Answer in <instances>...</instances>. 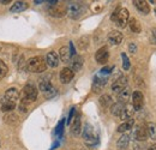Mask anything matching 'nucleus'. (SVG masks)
<instances>
[{
  "label": "nucleus",
  "mask_w": 156,
  "mask_h": 150,
  "mask_svg": "<svg viewBox=\"0 0 156 150\" xmlns=\"http://www.w3.org/2000/svg\"><path fill=\"white\" fill-rule=\"evenodd\" d=\"M37 89H36V87L34 85V84H31V83H28L24 88H23V90H22V96H20V103H23V105H29V103H31V102H34V101H36V98H37Z\"/></svg>",
  "instance_id": "obj_1"
},
{
  "label": "nucleus",
  "mask_w": 156,
  "mask_h": 150,
  "mask_svg": "<svg viewBox=\"0 0 156 150\" xmlns=\"http://www.w3.org/2000/svg\"><path fill=\"white\" fill-rule=\"evenodd\" d=\"M27 69L33 73H42L47 69L46 60L42 56H33L27 62Z\"/></svg>",
  "instance_id": "obj_2"
},
{
  "label": "nucleus",
  "mask_w": 156,
  "mask_h": 150,
  "mask_svg": "<svg viewBox=\"0 0 156 150\" xmlns=\"http://www.w3.org/2000/svg\"><path fill=\"white\" fill-rule=\"evenodd\" d=\"M111 19L113 22H115V24H117L118 27L125 28L127 25V23H129L130 13H129L127 9H125V7H118V9H115V11L112 13Z\"/></svg>",
  "instance_id": "obj_3"
},
{
  "label": "nucleus",
  "mask_w": 156,
  "mask_h": 150,
  "mask_svg": "<svg viewBox=\"0 0 156 150\" xmlns=\"http://www.w3.org/2000/svg\"><path fill=\"white\" fill-rule=\"evenodd\" d=\"M82 136H83V139L87 145L89 147H95L98 143V133L94 130V126L90 125L89 123L85 124V126L83 127V132H82Z\"/></svg>",
  "instance_id": "obj_4"
},
{
  "label": "nucleus",
  "mask_w": 156,
  "mask_h": 150,
  "mask_svg": "<svg viewBox=\"0 0 156 150\" xmlns=\"http://www.w3.org/2000/svg\"><path fill=\"white\" fill-rule=\"evenodd\" d=\"M66 11H67V15L70 18L78 19L85 13L87 7L80 2H70L66 6Z\"/></svg>",
  "instance_id": "obj_5"
},
{
  "label": "nucleus",
  "mask_w": 156,
  "mask_h": 150,
  "mask_svg": "<svg viewBox=\"0 0 156 150\" xmlns=\"http://www.w3.org/2000/svg\"><path fill=\"white\" fill-rule=\"evenodd\" d=\"M131 100H132V108L135 111H140L144 106V95L140 93L139 90L133 91L131 95Z\"/></svg>",
  "instance_id": "obj_6"
},
{
  "label": "nucleus",
  "mask_w": 156,
  "mask_h": 150,
  "mask_svg": "<svg viewBox=\"0 0 156 150\" xmlns=\"http://www.w3.org/2000/svg\"><path fill=\"white\" fill-rule=\"evenodd\" d=\"M20 100V91L16 88H10L9 90H6V93L2 96L1 102H11V103H16Z\"/></svg>",
  "instance_id": "obj_7"
},
{
  "label": "nucleus",
  "mask_w": 156,
  "mask_h": 150,
  "mask_svg": "<svg viewBox=\"0 0 156 150\" xmlns=\"http://www.w3.org/2000/svg\"><path fill=\"white\" fill-rule=\"evenodd\" d=\"M126 87H127V78L124 77V76H119L112 83V91L115 93V94H119Z\"/></svg>",
  "instance_id": "obj_8"
},
{
  "label": "nucleus",
  "mask_w": 156,
  "mask_h": 150,
  "mask_svg": "<svg viewBox=\"0 0 156 150\" xmlns=\"http://www.w3.org/2000/svg\"><path fill=\"white\" fill-rule=\"evenodd\" d=\"M95 59L98 61V64L100 65H105L107 64L108 59H109V51H108V47L107 46H103L98 49L95 54Z\"/></svg>",
  "instance_id": "obj_9"
},
{
  "label": "nucleus",
  "mask_w": 156,
  "mask_h": 150,
  "mask_svg": "<svg viewBox=\"0 0 156 150\" xmlns=\"http://www.w3.org/2000/svg\"><path fill=\"white\" fill-rule=\"evenodd\" d=\"M48 11H49V15H51V16L57 17V18H61V17H64V16L67 13L66 6H64V5L59 4V2L55 4V5H53V6H51V7L48 9Z\"/></svg>",
  "instance_id": "obj_10"
},
{
  "label": "nucleus",
  "mask_w": 156,
  "mask_h": 150,
  "mask_svg": "<svg viewBox=\"0 0 156 150\" xmlns=\"http://www.w3.org/2000/svg\"><path fill=\"white\" fill-rule=\"evenodd\" d=\"M107 79H108V77L101 76L100 73L98 76H95L94 77V82H93V91L94 93H100L102 90V88L106 85Z\"/></svg>",
  "instance_id": "obj_11"
},
{
  "label": "nucleus",
  "mask_w": 156,
  "mask_h": 150,
  "mask_svg": "<svg viewBox=\"0 0 156 150\" xmlns=\"http://www.w3.org/2000/svg\"><path fill=\"white\" fill-rule=\"evenodd\" d=\"M73 76H75V72L70 69V67H64L61 71H60V82L62 83V84H67V83H70L72 79H73Z\"/></svg>",
  "instance_id": "obj_12"
},
{
  "label": "nucleus",
  "mask_w": 156,
  "mask_h": 150,
  "mask_svg": "<svg viewBox=\"0 0 156 150\" xmlns=\"http://www.w3.org/2000/svg\"><path fill=\"white\" fill-rule=\"evenodd\" d=\"M107 40H108L109 45H112V46H118V45H120V43L122 42L124 36H122V34H121L120 31L113 30V31H111V33L108 34Z\"/></svg>",
  "instance_id": "obj_13"
},
{
  "label": "nucleus",
  "mask_w": 156,
  "mask_h": 150,
  "mask_svg": "<svg viewBox=\"0 0 156 150\" xmlns=\"http://www.w3.org/2000/svg\"><path fill=\"white\" fill-rule=\"evenodd\" d=\"M133 138L139 141V142H144L147 141L148 138V132H147V127L139 125L135 127V131H133Z\"/></svg>",
  "instance_id": "obj_14"
},
{
  "label": "nucleus",
  "mask_w": 156,
  "mask_h": 150,
  "mask_svg": "<svg viewBox=\"0 0 156 150\" xmlns=\"http://www.w3.org/2000/svg\"><path fill=\"white\" fill-rule=\"evenodd\" d=\"M132 2L142 15H148L150 12V7H149L148 1H145V0H133Z\"/></svg>",
  "instance_id": "obj_15"
},
{
  "label": "nucleus",
  "mask_w": 156,
  "mask_h": 150,
  "mask_svg": "<svg viewBox=\"0 0 156 150\" xmlns=\"http://www.w3.org/2000/svg\"><path fill=\"white\" fill-rule=\"evenodd\" d=\"M71 70L73 71V72H78V71H80V69H82V66H83V64H84V59H83V56L82 55H76L72 56L71 58Z\"/></svg>",
  "instance_id": "obj_16"
},
{
  "label": "nucleus",
  "mask_w": 156,
  "mask_h": 150,
  "mask_svg": "<svg viewBox=\"0 0 156 150\" xmlns=\"http://www.w3.org/2000/svg\"><path fill=\"white\" fill-rule=\"evenodd\" d=\"M44 60H46V64H47L48 66H51V67H57L59 65V61H60L59 55L55 52H49V53H47Z\"/></svg>",
  "instance_id": "obj_17"
},
{
  "label": "nucleus",
  "mask_w": 156,
  "mask_h": 150,
  "mask_svg": "<svg viewBox=\"0 0 156 150\" xmlns=\"http://www.w3.org/2000/svg\"><path fill=\"white\" fill-rule=\"evenodd\" d=\"M131 89L129 88V87H126L125 89H122L119 94H118V102H120V103H122V105H126L127 102H129V100L131 98Z\"/></svg>",
  "instance_id": "obj_18"
},
{
  "label": "nucleus",
  "mask_w": 156,
  "mask_h": 150,
  "mask_svg": "<svg viewBox=\"0 0 156 150\" xmlns=\"http://www.w3.org/2000/svg\"><path fill=\"white\" fill-rule=\"evenodd\" d=\"M80 132H82V123H80V115L77 114L76 116H75V120H73V123L71 124V133L73 134V136H79L80 134Z\"/></svg>",
  "instance_id": "obj_19"
},
{
  "label": "nucleus",
  "mask_w": 156,
  "mask_h": 150,
  "mask_svg": "<svg viewBox=\"0 0 156 150\" xmlns=\"http://www.w3.org/2000/svg\"><path fill=\"white\" fill-rule=\"evenodd\" d=\"M71 58H72V55H71V53H70V48H69V47L64 46V47L60 48V51H59V59H60L62 62H70Z\"/></svg>",
  "instance_id": "obj_20"
},
{
  "label": "nucleus",
  "mask_w": 156,
  "mask_h": 150,
  "mask_svg": "<svg viewBox=\"0 0 156 150\" xmlns=\"http://www.w3.org/2000/svg\"><path fill=\"white\" fill-rule=\"evenodd\" d=\"M27 9H28V4H27V2H24V1H16V2L11 6L10 12H12V13H18V12H23V11L27 10Z\"/></svg>",
  "instance_id": "obj_21"
},
{
  "label": "nucleus",
  "mask_w": 156,
  "mask_h": 150,
  "mask_svg": "<svg viewBox=\"0 0 156 150\" xmlns=\"http://www.w3.org/2000/svg\"><path fill=\"white\" fill-rule=\"evenodd\" d=\"M133 125H135V120H133V119L126 120V121H124L121 125L118 126L117 131L120 132V133H125V132L130 131V130L133 127Z\"/></svg>",
  "instance_id": "obj_22"
},
{
  "label": "nucleus",
  "mask_w": 156,
  "mask_h": 150,
  "mask_svg": "<svg viewBox=\"0 0 156 150\" xmlns=\"http://www.w3.org/2000/svg\"><path fill=\"white\" fill-rule=\"evenodd\" d=\"M129 143H130V134L124 133V134H122V136H121V137L118 139L117 147L120 150H124V149H126V148L129 147Z\"/></svg>",
  "instance_id": "obj_23"
},
{
  "label": "nucleus",
  "mask_w": 156,
  "mask_h": 150,
  "mask_svg": "<svg viewBox=\"0 0 156 150\" xmlns=\"http://www.w3.org/2000/svg\"><path fill=\"white\" fill-rule=\"evenodd\" d=\"M130 30L135 34H139L142 31V27H140V23L138 22V19L136 18H130L129 19V23H127Z\"/></svg>",
  "instance_id": "obj_24"
},
{
  "label": "nucleus",
  "mask_w": 156,
  "mask_h": 150,
  "mask_svg": "<svg viewBox=\"0 0 156 150\" xmlns=\"http://www.w3.org/2000/svg\"><path fill=\"white\" fill-rule=\"evenodd\" d=\"M39 88H40V90L44 94V93L49 91L51 89H53L54 87L52 85V83H51V80H49L48 78H42L39 83Z\"/></svg>",
  "instance_id": "obj_25"
},
{
  "label": "nucleus",
  "mask_w": 156,
  "mask_h": 150,
  "mask_svg": "<svg viewBox=\"0 0 156 150\" xmlns=\"http://www.w3.org/2000/svg\"><path fill=\"white\" fill-rule=\"evenodd\" d=\"M124 108H125V105H122V103H120V102L113 103V105L111 106V113H112V115L120 118V115H121V113L124 111Z\"/></svg>",
  "instance_id": "obj_26"
},
{
  "label": "nucleus",
  "mask_w": 156,
  "mask_h": 150,
  "mask_svg": "<svg viewBox=\"0 0 156 150\" xmlns=\"http://www.w3.org/2000/svg\"><path fill=\"white\" fill-rule=\"evenodd\" d=\"M133 112H135V109L132 108V106H125V108H124V111L121 113V115H120V119L121 120H130V119H132V116H133Z\"/></svg>",
  "instance_id": "obj_27"
},
{
  "label": "nucleus",
  "mask_w": 156,
  "mask_h": 150,
  "mask_svg": "<svg viewBox=\"0 0 156 150\" xmlns=\"http://www.w3.org/2000/svg\"><path fill=\"white\" fill-rule=\"evenodd\" d=\"M100 105H101L102 108H109L113 105V100H112V97L109 95L105 94L100 97Z\"/></svg>",
  "instance_id": "obj_28"
},
{
  "label": "nucleus",
  "mask_w": 156,
  "mask_h": 150,
  "mask_svg": "<svg viewBox=\"0 0 156 150\" xmlns=\"http://www.w3.org/2000/svg\"><path fill=\"white\" fill-rule=\"evenodd\" d=\"M147 132H148V137H150L151 139H156V124H154V123H148V125H147Z\"/></svg>",
  "instance_id": "obj_29"
},
{
  "label": "nucleus",
  "mask_w": 156,
  "mask_h": 150,
  "mask_svg": "<svg viewBox=\"0 0 156 150\" xmlns=\"http://www.w3.org/2000/svg\"><path fill=\"white\" fill-rule=\"evenodd\" d=\"M5 123L10 124V125H15V124H18V116L16 114H9L4 118Z\"/></svg>",
  "instance_id": "obj_30"
},
{
  "label": "nucleus",
  "mask_w": 156,
  "mask_h": 150,
  "mask_svg": "<svg viewBox=\"0 0 156 150\" xmlns=\"http://www.w3.org/2000/svg\"><path fill=\"white\" fill-rule=\"evenodd\" d=\"M16 108V103L11 102H1V111L2 112H11Z\"/></svg>",
  "instance_id": "obj_31"
},
{
  "label": "nucleus",
  "mask_w": 156,
  "mask_h": 150,
  "mask_svg": "<svg viewBox=\"0 0 156 150\" xmlns=\"http://www.w3.org/2000/svg\"><path fill=\"white\" fill-rule=\"evenodd\" d=\"M7 72H9L7 65H6L2 60H0V80H1L2 78H5V76L7 75Z\"/></svg>",
  "instance_id": "obj_32"
},
{
  "label": "nucleus",
  "mask_w": 156,
  "mask_h": 150,
  "mask_svg": "<svg viewBox=\"0 0 156 150\" xmlns=\"http://www.w3.org/2000/svg\"><path fill=\"white\" fill-rule=\"evenodd\" d=\"M121 58H122V69H124L125 71L130 70V67H131V62H130V59L127 58V55H126L125 53H121Z\"/></svg>",
  "instance_id": "obj_33"
},
{
  "label": "nucleus",
  "mask_w": 156,
  "mask_h": 150,
  "mask_svg": "<svg viewBox=\"0 0 156 150\" xmlns=\"http://www.w3.org/2000/svg\"><path fill=\"white\" fill-rule=\"evenodd\" d=\"M64 124H65V120L62 119V120L59 121V124L57 125V127H55V134H57V137H61V136H62V132H64Z\"/></svg>",
  "instance_id": "obj_34"
},
{
  "label": "nucleus",
  "mask_w": 156,
  "mask_h": 150,
  "mask_svg": "<svg viewBox=\"0 0 156 150\" xmlns=\"http://www.w3.org/2000/svg\"><path fill=\"white\" fill-rule=\"evenodd\" d=\"M149 40L153 45H156V28H153L150 30V34H149Z\"/></svg>",
  "instance_id": "obj_35"
},
{
  "label": "nucleus",
  "mask_w": 156,
  "mask_h": 150,
  "mask_svg": "<svg viewBox=\"0 0 156 150\" xmlns=\"http://www.w3.org/2000/svg\"><path fill=\"white\" fill-rule=\"evenodd\" d=\"M75 112H76V108H75V107H72V108H71V111H70V114H69V118H67V124H69V125L71 124L72 118L75 116Z\"/></svg>",
  "instance_id": "obj_36"
},
{
  "label": "nucleus",
  "mask_w": 156,
  "mask_h": 150,
  "mask_svg": "<svg viewBox=\"0 0 156 150\" xmlns=\"http://www.w3.org/2000/svg\"><path fill=\"white\" fill-rule=\"evenodd\" d=\"M129 49H130V52H131V53H136L137 52V45L136 43H130V45H129Z\"/></svg>",
  "instance_id": "obj_37"
},
{
  "label": "nucleus",
  "mask_w": 156,
  "mask_h": 150,
  "mask_svg": "<svg viewBox=\"0 0 156 150\" xmlns=\"http://www.w3.org/2000/svg\"><path fill=\"white\" fill-rule=\"evenodd\" d=\"M69 48H70V53H71V55L75 56L76 55V51H75V46H73V43L72 42H70V45H69Z\"/></svg>",
  "instance_id": "obj_38"
},
{
  "label": "nucleus",
  "mask_w": 156,
  "mask_h": 150,
  "mask_svg": "<svg viewBox=\"0 0 156 150\" xmlns=\"http://www.w3.org/2000/svg\"><path fill=\"white\" fill-rule=\"evenodd\" d=\"M20 111L22 113H25L28 109H27V105H23V103H20Z\"/></svg>",
  "instance_id": "obj_39"
},
{
  "label": "nucleus",
  "mask_w": 156,
  "mask_h": 150,
  "mask_svg": "<svg viewBox=\"0 0 156 150\" xmlns=\"http://www.w3.org/2000/svg\"><path fill=\"white\" fill-rule=\"evenodd\" d=\"M0 2L2 4V5H6V4H9V2H11L10 0H0Z\"/></svg>",
  "instance_id": "obj_40"
},
{
  "label": "nucleus",
  "mask_w": 156,
  "mask_h": 150,
  "mask_svg": "<svg viewBox=\"0 0 156 150\" xmlns=\"http://www.w3.org/2000/svg\"><path fill=\"white\" fill-rule=\"evenodd\" d=\"M147 150H156V145H150Z\"/></svg>",
  "instance_id": "obj_41"
},
{
  "label": "nucleus",
  "mask_w": 156,
  "mask_h": 150,
  "mask_svg": "<svg viewBox=\"0 0 156 150\" xmlns=\"http://www.w3.org/2000/svg\"><path fill=\"white\" fill-rule=\"evenodd\" d=\"M155 15H156V9H155Z\"/></svg>",
  "instance_id": "obj_42"
},
{
  "label": "nucleus",
  "mask_w": 156,
  "mask_h": 150,
  "mask_svg": "<svg viewBox=\"0 0 156 150\" xmlns=\"http://www.w3.org/2000/svg\"><path fill=\"white\" fill-rule=\"evenodd\" d=\"M0 49H1V46H0Z\"/></svg>",
  "instance_id": "obj_43"
}]
</instances>
